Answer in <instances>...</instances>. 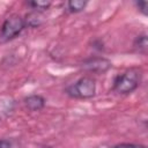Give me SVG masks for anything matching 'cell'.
I'll return each mask as SVG.
<instances>
[{
	"mask_svg": "<svg viewBox=\"0 0 148 148\" xmlns=\"http://www.w3.org/2000/svg\"><path fill=\"white\" fill-rule=\"evenodd\" d=\"M142 72L140 68L132 67L124 73L118 74L113 80V90L120 95H128L133 92L140 84Z\"/></svg>",
	"mask_w": 148,
	"mask_h": 148,
	"instance_id": "6da1fadb",
	"label": "cell"
},
{
	"mask_svg": "<svg viewBox=\"0 0 148 148\" xmlns=\"http://www.w3.org/2000/svg\"><path fill=\"white\" fill-rule=\"evenodd\" d=\"M65 92L72 98H91L95 96L96 92V82L90 76H82L73 84L68 86L65 89Z\"/></svg>",
	"mask_w": 148,
	"mask_h": 148,
	"instance_id": "7a4b0ae2",
	"label": "cell"
},
{
	"mask_svg": "<svg viewBox=\"0 0 148 148\" xmlns=\"http://www.w3.org/2000/svg\"><path fill=\"white\" fill-rule=\"evenodd\" d=\"M25 28L24 20L18 14L9 15L0 28V39L2 42H9L16 38Z\"/></svg>",
	"mask_w": 148,
	"mask_h": 148,
	"instance_id": "3957f363",
	"label": "cell"
},
{
	"mask_svg": "<svg viewBox=\"0 0 148 148\" xmlns=\"http://www.w3.org/2000/svg\"><path fill=\"white\" fill-rule=\"evenodd\" d=\"M83 67L86 69H88L89 72L103 73V72H106L111 67V62L105 58L95 57V58H90V59L86 60L83 62Z\"/></svg>",
	"mask_w": 148,
	"mask_h": 148,
	"instance_id": "277c9868",
	"label": "cell"
},
{
	"mask_svg": "<svg viewBox=\"0 0 148 148\" xmlns=\"http://www.w3.org/2000/svg\"><path fill=\"white\" fill-rule=\"evenodd\" d=\"M23 102H24V105H25V108L28 110H30V111H39L45 106V102L46 101L42 95L32 94V95L27 96L23 99Z\"/></svg>",
	"mask_w": 148,
	"mask_h": 148,
	"instance_id": "5b68a950",
	"label": "cell"
},
{
	"mask_svg": "<svg viewBox=\"0 0 148 148\" xmlns=\"http://www.w3.org/2000/svg\"><path fill=\"white\" fill-rule=\"evenodd\" d=\"M24 24L29 28H38L43 24L44 17L42 15V12L38 10H31L24 16Z\"/></svg>",
	"mask_w": 148,
	"mask_h": 148,
	"instance_id": "8992f818",
	"label": "cell"
},
{
	"mask_svg": "<svg viewBox=\"0 0 148 148\" xmlns=\"http://www.w3.org/2000/svg\"><path fill=\"white\" fill-rule=\"evenodd\" d=\"M133 46H134V49H135L139 53H143V54H146V53H147V49H148L147 35H146V34H142V35L136 36Z\"/></svg>",
	"mask_w": 148,
	"mask_h": 148,
	"instance_id": "52a82bcc",
	"label": "cell"
},
{
	"mask_svg": "<svg viewBox=\"0 0 148 148\" xmlns=\"http://www.w3.org/2000/svg\"><path fill=\"white\" fill-rule=\"evenodd\" d=\"M88 5V1L83 0H69L67 2V9L69 13H80L84 10L86 6Z\"/></svg>",
	"mask_w": 148,
	"mask_h": 148,
	"instance_id": "ba28073f",
	"label": "cell"
},
{
	"mask_svg": "<svg viewBox=\"0 0 148 148\" xmlns=\"http://www.w3.org/2000/svg\"><path fill=\"white\" fill-rule=\"evenodd\" d=\"M28 6H30L34 10H38V12H43L49 9V7L51 6V1H46V0H34V1H28L27 2Z\"/></svg>",
	"mask_w": 148,
	"mask_h": 148,
	"instance_id": "9c48e42d",
	"label": "cell"
},
{
	"mask_svg": "<svg viewBox=\"0 0 148 148\" xmlns=\"http://www.w3.org/2000/svg\"><path fill=\"white\" fill-rule=\"evenodd\" d=\"M0 148H24V147L18 139L10 138V139H1Z\"/></svg>",
	"mask_w": 148,
	"mask_h": 148,
	"instance_id": "30bf717a",
	"label": "cell"
},
{
	"mask_svg": "<svg viewBox=\"0 0 148 148\" xmlns=\"http://www.w3.org/2000/svg\"><path fill=\"white\" fill-rule=\"evenodd\" d=\"M135 6H136V8L139 9L140 13H142L143 15H147V8H148V2L147 1H136Z\"/></svg>",
	"mask_w": 148,
	"mask_h": 148,
	"instance_id": "8fae6325",
	"label": "cell"
},
{
	"mask_svg": "<svg viewBox=\"0 0 148 148\" xmlns=\"http://www.w3.org/2000/svg\"><path fill=\"white\" fill-rule=\"evenodd\" d=\"M113 148H147L143 145H135V143H119Z\"/></svg>",
	"mask_w": 148,
	"mask_h": 148,
	"instance_id": "7c38bea8",
	"label": "cell"
},
{
	"mask_svg": "<svg viewBox=\"0 0 148 148\" xmlns=\"http://www.w3.org/2000/svg\"><path fill=\"white\" fill-rule=\"evenodd\" d=\"M0 124H1V117H0Z\"/></svg>",
	"mask_w": 148,
	"mask_h": 148,
	"instance_id": "4fadbf2b",
	"label": "cell"
}]
</instances>
